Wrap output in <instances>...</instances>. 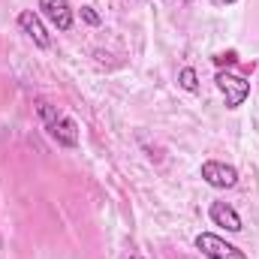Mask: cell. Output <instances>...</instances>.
<instances>
[{
	"instance_id": "obj_1",
	"label": "cell",
	"mask_w": 259,
	"mask_h": 259,
	"mask_svg": "<svg viewBox=\"0 0 259 259\" xmlns=\"http://www.w3.org/2000/svg\"><path fill=\"white\" fill-rule=\"evenodd\" d=\"M36 112H39L42 124L49 130V136H52L58 145H64V148H75V145H78V127H75L72 118H66L64 112H58V109H55L52 103H46V100H36Z\"/></svg>"
},
{
	"instance_id": "obj_2",
	"label": "cell",
	"mask_w": 259,
	"mask_h": 259,
	"mask_svg": "<svg viewBox=\"0 0 259 259\" xmlns=\"http://www.w3.org/2000/svg\"><path fill=\"white\" fill-rule=\"evenodd\" d=\"M196 250H202V256H208V259H247L244 250H238L235 244L223 241L214 232H199L196 235Z\"/></svg>"
},
{
	"instance_id": "obj_3",
	"label": "cell",
	"mask_w": 259,
	"mask_h": 259,
	"mask_svg": "<svg viewBox=\"0 0 259 259\" xmlns=\"http://www.w3.org/2000/svg\"><path fill=\"white\" fill-rule=\"evenodd\" d=\"M202 178L205 184H211L214 190H229L238 184V169L235 166H226L220 160H205L202 163Z\"/></svg>"
},
{
	"instance_id": "obj_4",
	"label": "cell",
	"mask_w": 259,
	"mask_h": 259,
	"mask_svg": "<svg viewBox=\"0 0 259 259\" xmlns=\"http://www.w3.org/2000/svg\"><path fill=\"white\" fill-rule=\"evenodd\" d=\"M217 88L223 91L226 97V106L229 109H238L247 97H250V81H244L241 75H232V72H217Z\"/></svg>"
},
{
	"instance_id": "obj_5",
	"label": "cell",
	"mask_w": 259,
	"mask_h": 259,
	"mask_svg": "<svg viewBox=\"0 0 259 259\" xmlns=\"http://www.w3.org/2000/svg\"><path fill=\"white\" fill-rule=\"evenodd\" d=\"M18 27L33 39V46H39V49H49L52 46V36H49V30L42 27V21H39V15L33 12V9H24L21 15H18Z\"/></svg>"
},
{
	"instance_id": "obj_6",
	"label": "cell",
	"mask_w": 259,
	"mask_h": 259,
	"mask_svg": "<svg viewBox=\"0 0 259 259\" xmlns=\"http://www.w3.org/2000/svg\"><path fill=\"white\" fill-rule=\"evenodd\" d=\"M39 12L58 27V30H69L72 27V9L66 0H39Z\"/></svg>"
},
{
	"instance_id": "obj_7",
	"label": "cell",
	"mask_w": 259,
	"mask_h": 259,
	"mask_svg": "<svg viewBox=\"0 0 259 259\" xmlns=\"http://www.w3.org/2000/svg\"><path fill=\"white\" fill-rule=\"evenodd\" d=\"M208 214H211V220H214L217 226H223V229H229V232H241V217H238V211H235L232 205L214 202Z\"/></svg>"
},
{
	"instance_id": "obj_8",
	"label": "cell",
	"mask_w": 259,
	"mask_h": 259,
	"mask_svg": "<svg viewBox=\"0 0 259 259\" xmlns=\"http://www.w3.org/2000/svg\"><path fill=\"white\" fill-rule=\"evenodd\" d=\"M178 81H181V88H184V91H196V88H199L193 66H184V69H181V75H178Z\"/></svg>"
},
{
	"instance_id": "obj_9",
	"label": "cell",
	"mask_w": 259,
	"mask_h": 259,
	"mask_svg": "<svg viewBox=\"0 0 259 259\" xmlns=\"http://www.w3.org/2000/svg\"><path fill=\"white\" fill-rule=\"evenodd\" d=\"M81 15H84V21H88V24H100V15H97L91 6H84V9H81Z\"/></svg>"
},
{
	"instance_id": "obj_10",
	"label": "cell",
	"mask_w": 259,
	"mask_h": 259,
	"mask_svg": "<svg viewBox=\"0 0 259 259\" xmlns=\"http://www.w3.org/2000/svg\"><path fill=\"white\" fill-rule=\"evenodd\" d=\"M214 61H217V64H235L238 58H235V52H229V55H217Z\"/></svg>"
},
{
	"instance_id": "obj_11",
	"label": "cell",
	"mask_w": 259,
	"mask_h": 259,
	"mask_svg": "<svg viewBox=\"0 0 259 259\" xmlns=\"http://www.w3.org/2000/svg\"><path fill=\"white\" fill-rule=\"evenodd\" d=\"M127 259H142V256H136V253H130V256Z\"/></svg>"
}]
</instances>
